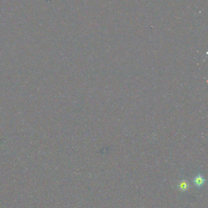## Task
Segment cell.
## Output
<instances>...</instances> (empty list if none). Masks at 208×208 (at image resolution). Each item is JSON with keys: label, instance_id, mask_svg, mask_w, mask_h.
<instances>
[{"label": "cell", "instance_id": "1", "mask_svg": "<svg viewBox=\"0 0 208 208\" xmlns=\"http://www.w3.org/2000/svg\"><path fill=\"white\" fill-rule=\"evenodd\" d=\"M194 182L197 187H201L204 183V179L201 175H197L194 178Z\"/></svg>", "mask_w": 208, "mask_h": 208}, {"label": "cell", "instance_id": "2", "mask_svg": "<svg viewBox=\"0 0 208 208\" xmlns=\"http://www.w3.org/2000/svg\"><path fill=\"white\" fill-rule=\"evenodd\" d=\"M188 184L187 183L186 181H182L179 184V188L182 191H186L188 189Z\"/></svg>", "mask_w": 208, "mask_h": 208}]
</instances>
